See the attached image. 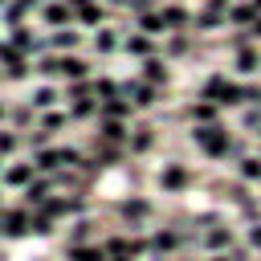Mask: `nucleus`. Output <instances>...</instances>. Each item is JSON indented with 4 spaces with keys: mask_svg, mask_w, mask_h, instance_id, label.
Returning a JSON list of instances; mask_svg holds the SVG:
<instances>
[{
    "mask_svg": "<svg viewBox=\"0 0 261 261\" xmlns=\"http://www.w3.org/2000/svg\"><path fill=\"white\" fill-rule=\"evenodd\" d=\"M196 143H200V151H204V155H212V159L228 151V139H224V130H220V126H212V122L196 130Z\"/></svg>",
    "mask_w": 261,
    "mask_h": 261,
    "instance_id": "1",
    "label": "nucleus"
},
{
    "mask_svg": "<svg viewBox=\"0 0 261 261\" xmlns=\"http://www.w3.org/2000/svg\"><path fill=\"white\" fill-rule=\"evenodd\" d=\"M4 184H12V188H33V184H37V167L16 163V167H8V171H4Z\"/></svg>",
    "mask_w": 261,
    "mask_h": 261,
    "instance_id": "2",
    "label": "nucleus"
},
{
    "mask_svg": "<svg viewBox=\"0 0 261 261\" xmlns=\"http://www.w3.org/2000/svg\"><path fill=\"white\" fill-rule=\"evenodd\" d=\"M4 232L8 237H24L29 232V216L24 212H4Z\"/></svg>",
    "mask_w": 261,
    "mask_h": 261,
    "instance_id": "3",
    "label": "nucleus"
},
{
    "mask_svg": "<svg viewBox=\"0 0 261 261\" xmlns=\"http://www.w3.org/2000/svg\"><path fill=\"white\" fill-rule=\"evenodd\" d=\"M69 261H102V249H94V245H69Z\"/></svg>",
    "mask_w": 261,
    "mask_h": 261,
    "instance_id": "4",
    "label": "nucleus"
},
{
    "mask_svg": "<svg viewBox=\"0 0 261 261\" xmlns=\"http://www.w3.org/2000/svg\"><path fill=\"white\" fill-rule=\"evenodd\" d=\"M184 184H188L184 167H167V171H163V188H167V192H175V188H184Z\"/></svg>",
    "mask_w": 261,
    "mask_h": 261,
    "instance_id": "5",
    "label": "nucleus"
},
{
    "mask_svg": "<svg viewBox=\"0 0 261 261\" xmlns=\"http://www.w3.org/2000/svg\"><path fill=\"white\" fill-rule=\"evenodd\" d=\"M204 245H208V249H216V253H220V249H228V245H232V237H228V232H224V228H216V232H208V237H204Z\"/></svg>",
    "mask_w": 261,
    "mask_h": 261,
    "instance_id": "6",
    "label": "nucleus"
},
{
    "mask_svg": "<svg viewBox=\"0 0 261 261\" xmlns=\"http://www.w3.org/2000/svg\"><path fill=\"white\" fill-rule=\"evenodd\" d=\"M53 220H57V216H53V212L45 208L41 216H33V232H53Z\"/></svg>",
    "mask_w": 261,
    "mask_h": 261,
    "instance_id": "7",
    "label": "nucleus"
},
{
    "mask_svg": "<svg viewBox=\"0 0 261 261\" xmlns=\"http://www.w3.org/2000/svg\"><path fill=\"white\" fill-rule=\"evenodd\" d=\"M130 94H135L139 106H151V102H155V90H151V86H130Z\"/></svg>",
    "mask_w": 261,
    "mask_h": 261,
    "instance_id": "8",
    "label": "nucleus"
},
{
    "mask_svg": "<svg viewBox=\"0 0 261 261\" xmlns=\"http://www.w3.org/2000/svg\"><path fill=\"white\" fill-rule=\"evenodd\" d=\"M241 175L245 179H261V159H241Z\"/></svg>",
    "mask_w": 261,
    "mask_h": 261,
    "instance_id": "9",
    "label": "nucleus"
},
{
    "mask_svg": "<svg viewBox=\"0 0 261 261\" xmlns=\"http://www.w3.org/2000/svg\"><path fill=\"white\" fill-rule=\"evenodd\" d=\"M102 135H106V139H126V126H122L118 118H110V122L102 126Z\"/></svg>",
    "mask_w": 261,
    "mask_h": 261,
    "instance_id": "10",
    "label": "nucleus"
},
{
    "mask_svg": "<svg viewBox=\"0 0 261 261\" xmlns=\"http://www.w3.org/2000/svg\"><path fill=\"white\" fill-rule=\"evenodd\" d=\"M45 16H49L53 24H61V20H65V8H61V4H49V8H45Z\"/></svg>",
    "mask_w": 261,
    "mask_h": 261,
    "instance_id": "11",
    "label": "nucleus"
},
{
    "mask_svg": "<svg viewBox=\"0 0 261 261\" xmlns=\"http://www.w3.org/2000/svg\"><path fill=\"white\" fill-rule=\"evenodd\" d=\"M33 102H37V106H49V102H53V90H37Z\"/></svg>",
    "mask_w": 261,
    "mask_h": 261,
    "instance_id": "12",
    "label": "nucleus"
},
{
    "mask_svg": "<svg viewBox=\"0 0 261 261\" xmlns=\"http://www.w3.org/2000/svg\"><path fill=\"white\" fill-rule=\"evenodd\" d=\"M196 118L208 126V118H216V110H212V106H196Z\"/></svg>",
    "mask_w": 261,
    "mask_h": 261,
    "instance_id": "13",
    "label": "nucleus"
},
{
    "mask_svg": "<svg viewBox=\"0 0 261 261\" xmlns=\"http://www.w3.org/2000/svg\"><path fill=\"white\" fill-rule=\"evenodd\" d=\"M171 245H175L171 232H159V237H155V249H171Z\"/></svg>",
    "mask_w": 261,
    "mask_h": 261,
    "instance_id": "14",
    "label": "nucleus"
},
{
    "mask_svg": "<svg viewBox=\"0 0 261 261\" xmlns=\"http://www.w3.org/2000/svg\"><path fill=\"white\" fill-rule=\"evenodd\" d=\"M16 147V135H8V130H0V151H12Z\"/></svg>",
    "mask_w": 261,
    "mask_h": 261,
    "instance_id": "15",
    "label": "nucleus"
},
{
    "mask_svg": "<svg viewBox=\"0 0 261 261\" xmlns=\"http://www.w3.org/2000/svg\"><path fill=\"white\" fill-rule=\"evenodd\" d=\"M245 237H249V245H253V249H261V224H253Z\"/></svg>",
    "mask_w": 261,
    "mask_h": 261,
    "instance_id": "16",
    "label": "nucleus"
},
{
    "mask_svg": "<svg viewBox=\"0 0 261 261\" xmlns=\"http://www.w3.org/2000/svg\"><path fill=\"white\" fill-rule=\"evenodd\" d=\"M253 61H257L253 49H241V69H253Z\"/></svg>",
    "mask_w": 261,
    "mask_h": 261,
    "instance_id": "17",
    "label": "nucleus"
},
{
    "mask_svg": "<svg viewBox=\"0 0 261 261\" xmlns=\"http://www.w3.org/2000/svg\"><path fill=\"white\" fill-rule=\"evenodd\" d=\"M73 41H77V37H73V33H57V45H61V49H69V45H73Z\"/></svg>",
    "mask_w": 261,
    "mask_h": 261,
    "instance_id": "18",
    "label": "nucleus"
},
{
    "mask_svg": "<svg viewBox=\"0 0 261 261\" xmlns=\"http://www.w3.org/2000/svg\"><path fill=\"white\" fill-rule=\"evenodd\" d=\"M57 126H61V114H49V118H45V130H49V135H53V130H57Z\"/></svg>",
    "mask_w": 261,
    "mask_h": 261,
    "instance_id": "19",
    "label": "nucleus"
},
{
    "mask_svg": "<svg viewBox=\"0 0 261 261\" xmlns=\"http://www.w3.org/2000/svg\"><path fill=\"white\" fill-rule=\"evenodd\" d=\"M110 261H130V257H110Z\"/></svg>",
    "mask_w": 261,
    "mask_h": 261,
    "instance_id": "20",
    "label": "nucleus"
}]
</instances>
